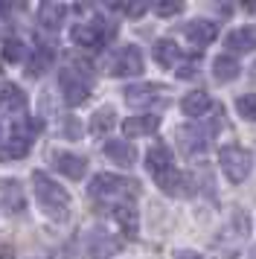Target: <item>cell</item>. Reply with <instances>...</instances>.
<instances>
[{
    "mask_svg": "<svg viewBox=\"0 0 256 259\" xmlns=\"http://www.w3.org/2000/svg\"><path fill=\"white\" fill-rule=\"evenodd\" d=\"M32 187H35V195H38L41 210H44L53 222H67L70 219L67 189L61 187V184H56L50 175H44V172H32Z\"/></svg>",
    "mask_w": 256,
    "mask_h": 259,
    "instance_id": "1",
    "label": "cell"
},
{
    "mask_svg": "<svg viewBox=\"0 0 256 259\" xmlns=\"http://www.w3.org/2000/svg\"><path fill=\"white\" fill-rule=\"evenodd\" d=\"M88 192H91V198H96V201H114V207H116V204H131V201L137 198L140 184L131 181V178H119V175L102 172V175H96L91 181Z\"/></svg>",
    "mask_w": 256,
    "mask_h": 259,
    "instance_id": "2",
    "label": "cell"
},
{
    "mask_svg": "<svg viewBox=\"0 0 256 259\" xmlns=\"http://www.w3.org/2000/svg\"><path fill=\"white\" fill-rule=\"evenodd\" d=\"M219 163L230 184H242L244 178L250 175V169H253V154L244 146H239V143H230V146H221Z\"/></svg>",
    "mask_w": 256,
    "mask_h": 259,
    "instance_id": "3",
    "label": "cell"
},
{
    "mask_svg": "<svg viewBox=\"0 0 256 259\" xmlns=\"http://www.w3.org/2000/svg\"><path fill=\"white\" fill-rule=\"evenodd\" d=\"M221 111L216 114V119L209 122L207 128H195V125H189V128H181L178 131V146H181V152L186 154V157H198V154H204L207 152V146L209 140L219 134L221 128Z\"/></svg>",
    "mask_w": 256,
    "mask_h": 259,
    "instance_id": "4",
    "label": "cell"
},
{
    "mask_svg": "<svg viewBox=\"0 0 256 259\" xmlns=\"http://www.w3.org/2000/svg\"><path fill=\"white\" fill-rule=\"evenodd\" d=\"M58 84H61V96L67 105H81L88 96H91V79L84 76V70H76V67H64L58 73Z\"/></svg>",
    "mask_w": 256,
    "mask_h": 259,
    "instance_id": "5",
    "label": "cell"
},
{
    "mask_svg": "<svg viewBox=\"0 0 256 259\" xmlns=\"http://www.w3.org/2000/svg\"><path fill=\"white\" fill-rule=\"evenodd\" d=\"M111 35H114V26H105V21H99V18L88 21V24H76L70 32L73 44L81 50H102Z\"/></svg>",
    "mask_w": 256,
    "mask_h": 259,
    "instance_id": "6",
    "label": "cell"
},
{
    "mask_svg": "<svg viewBox=\"0 0 256 259\" xmlns=\"http://www.w3.org/2000/svg\"><path fill=\"white\" fill-rule=\"evenodd\" d=\"M111 76H140L143 73V53L137 47H122L108 64Z\"/></svg>",
    "mask_w": 256,
    "mask_h": 259,
    "instance_id": "7",
    "label": "cell"
},
{
    "mask_svg": "<svg viewBox=\"0 0 256 259\" xmlns=\"http://www.w3.org/2000/svg\"><path fill=\"white\" fill-rule=\"evenodd\" d=\"M125 102L131 108H146V105H154V102H163V91L160 84H151V82H143V84H128L125 91Z\"/></svg>",
    "mask_w": 256,
    "mask_h": 259,
    "instance_id": "8",
    "label": "cell"
},
{
    "mask_svg": "<svg viewBox=\"0 0 256 259\" xmlns=\"http://www.w3.org/2000/svg\"><path fill=\"white\" fill-rule=\"evenodd\" d=\"M186 41L192 44V47H207V44H212L216 38H219V24L216 21H207V18H198V21H189L184 29Z\"/></svg>",
    "mask_w": 256,
    "mask_h": 259,
    "instance_id": "9",
    "label": "cell"
},
{
    "mask_svg": "<svg viewBox=\"0 0 256 259\" xmlns=\"http://www.w3.org/2000/svg\"><path fill=\"white\" fill-rule=\"evenodd\" d=\"M116 250H119V239H114L105 230H91L88 239H84V253L91 259H105L111 253H116Z\"/></svg>",
    "mask_w": 256,
    "mask_h": 259,
    "instance_id": "10",
    "label": "cell"
},
{
    "mask_svg": "<svg viewBox=\"0 0 256 259\" xmlns=\"http://www.w3.org/2000/svg\"><path fill=\"white\" fill-rule=\"evenodd\" d=\"M224 47H227V53H236V56H247V53H253L256 50V26L247 24V26H239V29L227 32Z\"/></svg>",
    "mask_w": 256,
    "mask_h": 259,
    "instance_id": "11",
    "label": "cell"
},
{
    "mask_svg": "<svg viewBox=\"0 0 256 259\" xmlns=\"http://www.w3.org/2000/svg\"><path fill=\"white\" fill-rule=\"evenodd\" d=\"M53 166L64 178H70V181H81L84 172H88V160L79 157V154H73V152H56L53 154Z\"/></svg>",
    "mask_w": 256,
    "mask_h": 259,
    "instance_id": "12",
    "label": "cell"
},
{
    "mask_svg": "<svg viewBox=\"0 0 256 259\" xmlns=\"http://www.w3.org/2000/svg\"><path fill=\"white\" fill-rule=\"evenodd\" d=\"M0 108L6 111V114H12V117H23V111H26V94H23L18 84L6 82L3 88H0Z\"/></svg>",
    "mask_w": 256,
    "mask_h": 259,
    "instance_id": "13",
    "label": "cell"
},
{
    "mask_svg": "<svg viewBox=\"0 0 256 259\" xmlns=\"http://www.w3.org/2000/svg\"><path fill=\"white\" fill-rule=\"evenodd\" d=\"M105 157H108L111 163L128 169V166L137 163V149H134L128 140H108L105 143Z\"/></svg>",
    "mask_w": 256,
    "mask_h": 259,
    "instance_id": "14",
    "label": "cell"
},
{
    "mask_svg": "<svg viewBox=\"0 0 256 259\" xmlns=\"http://www.w3.org/2000/svg\"><path fill=\"white\" fill-rule=\"evenodd\" d=\"M160 128V117L157 114H140V117H128L122 122V134L125 137H146Z\"/></svg>",
    "mask_w": 256,
    "mask_h": 259,
    "instance_id": "15",
    "label": "cell"
},
{
    "mask_svg": "<svg viewBox=\"0 0 256 259\" xmlns=\"http://www.w3.org/2000/svg\"><path fill=\"white\" fill-rule=\"evenodd\" d=\"M146 169L151 172V178L163 175V172H169V169H175L172 163V152H169V146H163V143H157V146H151L149 152H146Z\"/></svg>",
    "mask_w": 256,
    "mask_h": 259,
    "instance_id": "16",
    "label": "cell"
},
{
    "mask_svg": "<svg viewBox=\"0 0 256 259\" xmlns=\"http://www.w3.org/2000/svg\"><path fill=\"white\" fill-rule=\"evenodd\" d=\"M209 108H212V99H209L207 91H192V94H186L184 99H181V111H184L186 117H192V119L207 117Z\"/></svg>",
    "mask_w": 256,
    "mask_h": 259,
    "instance_id": "17",
    "label": "cell"
},
{
    "mask_svg": "<svg viewBox=\"0 0 256 259\" xmlns=\"http://www.w3.org/2000/svg\"><path fill=\"white\" fill-rule=\"evenodd\" d=\"M64 18H67V6L64 3H44L38 9V21H41L44 29H58L64 24Z\"/></svg>",
    "mask_w": 256,
    "mask_h": 259,
    "instance_id": "18",
    "label": "cell"
},
{
    "mask_svg": "<svg viewBox=\"0 0 256 259\" xmlns=\"http://www.w3.org/2000/svg\"><path fill=\"white\" fill-rule=\"evenodd\" d=\"M239 61L233 59V56H219V59L212 61V79L216 82H233V79H239Z\"/></svg>",
    "mask_w": 256,
    "mask_h": 259,
    "instance_id": "19",
    "label": "cell"
},
{
    "mask_svg": "<svg viewBox=\"0 0 256 259\" xmlns=\"http://www.w3.org/2000/svg\"><path fill=\"white\" fill-rule=\"evenodd\" d=\"M154 61L160 64V67H178V61H181V47L169 41V38H163L154 44Z\"/></svg>",
    "mask_w": 256,
    "mask_h": 259,
    "instance_id": "20",
    "label": "cell"
},
{
    "mask_svg": "<svg viewBox=\"0 0 256 259\" xmlns=\"http://www.w3.org/2000/svg\"><path fill=\"white\" fill-rule=\"evenodd\" d=\"M114 125H116V111L111 105L99 108V111L91 117V134H96V137L111 134V128H114Z\"/></svg>",
    "mask_w": 256,
    "mask_h": 259,
    "instance_id": "21",
    "label": "cell"
},
{
    "mask_svg": "<svg viewBox=\"0 0 256 259\" xmlns=\"http://www.w3.org/2000/svg\"><path fill=\"white\" fill-rule=\"evenodd\" d=\"M114 219L125 230V236H137V210H134V204H116Z\"/></svg>",
    "mask_w": 256,
    "mask_h": 259,
    "instance_id": "22",
    "label": "cell"
},
{
    "mask_svg": "<svg viewBox=\"0 0 256 259\" xmlns=\"http://www.w3.org/2000/svg\"><path fill=\"white\" fill-rule=\"evenodd\" d=\"M50 64H53V50L38 47L32 53V59L26 61V73H29V76H44V73L50 70Z\"/></svg>",
    "mask_w": 256,
    "mask_h": 259,
    "instance_id": "23",
    "label": "cell"
},
{
    "mask_svg": "<svg viewBox=\"0 0 256 259\" xmlns=\"http://www.w3.org/2000/svg\"><path fill=\"white\" fill-rule=\"evenodd\" d=\"M0 192L6 195V207H9L12 212H23L26 201H23V192L15 181H0Z\"/></svg>",
    "mask_w": 256,
    "mask_h": 259,
    "instance_id": "24",
    "label": "cell"
},
{
    "mask_svg": "<svg viewBox=\"0 0 256 259\" xmlns=\"http://www.w3.org/2000/svg\"><path fill=\"white\" fill-rule=\"evenodd\" d=\"M29 146H32V143L12 137V143H6V146L0 149V160H15V157H26V154H29Z\"/></svg>",
    "mask_w": 256,
    "mask_h": 259,
    "instance_id": "25",
    "label": "cell"
},
{
    "mask_svg": "<svg viewBox=\"0 0 256 259\" xmlns=\"http://www.w3.org/2000/svg\"><path fill=\"white\" fill-rule=\"evenodd\" d=\"M198 67H201V56H189V59H181L178 67H175V76L178 79H195Z\"/></svg>",
    "mask_w": 256,
    "mask_h": 259,
    "instance_id": "26",
    "label": "cell"
},
{
    "mask_svg": "<svg viewBox=\"0 0 256 259\" xmlns=\"http://www.w3.org/2000/svg\"><path fill=\"white\" fill-rule=\"evenodd\" d=\"M236 111H239V117L256 122V94H242L239 96V99H236Z\"/></svg>",
    "mask_w": 256,
    "mask_h": 259,
    "instance_id": "27",
    "label": "cell"
},
{
    "mask_svg": "<svg viewBox=\"0 0 256 259\" xmlns=\"http://www.w3.org/2000/svg\"><path fill=\"white\" fill-rule=\"evenodd\" d=\"M3 59L6 61H23L26 59V47H23V41H18V38H6V41H3Z\"/></svg>",
    "mask_w": 256,
    "mask_h": 259,
    "instance_id": "28",
    "label": "cell"
},
{
    "mask_svg": "<svg viewBox=\"0 0 256 259\" xmlns=\"http://www.w3.org/2000/svg\"><path fill=\"white\" fill-rule=\"evenodd\" d=\"M61 131H64V137H67V140H79V137H81V122L76 117H67V119H64V125H61Z\"/></svg>",
    "mask_w": 256,
    "mask_h": 259,
    "instance_id": "29",
    "label": "cell"
},
{
    "mask_svg": "<svg viewBox=\"0 0 256 259\" xmlns=\"http://www.w3.org/2000/svg\"><path fill=\"white\" fill-rule=\"evenodd\" d=\"M154 12L160 15V18H172V15L184 12V3H157V6H154Z\"/></svg>",
    "mask_w": 256,
    "mask_h": 259,
    "instance_id": "30",
    "label": "cell"
},
{
    "mask_svg": "<svg viewBox=\"0 0 256 259\" xmlns=\"http://www.w3.org/2000/svg\"><path fill=\"white\" fill-rule=\"evenodd\" d=\"M15 256V247L9 242H0V259H12Z\"/></svg>",
    "mask_w": 256,
    "mask_h": 259,
    "instance_id": "31",
    "label": "cell"
},
{
    "mask_svg": "<svg viewBox=\"0 0 256 259\" xmlns=\"http://www.w3.org/2000/svg\"><path fill=\"white\" fill-rule=\"evenodd\" d=\"M175 259H207V256H201V253H195V250H178Z\"/></svg>",
    "mask_w": 256,
    "mask_h": 259,
    "instance_id": "32",
    "label": "cell"
},
{
    "mask_svg": "<svg viewBox=\"0 0 256 259\" xmlns=\"http://www.w3.org/2000/svg\"><path fill=\"white\" fill-rule=\"evenodd\" d=\"M128 15H143L146 12V3H131V6H125Z\"/></svg>",
    "mask_w": 256,
    "mask_h": 259,
    "instance_id": "33",
    "label": "cell"
},
{
    "mask_svg": "<svg viewBox=\"0 0 256 259\" xmlns=\"http://www.w3.org/2000/svg\"><path fill=\"white\" fill-rule=\"evenodd\" d=\"M253 79H256V64H253Z\"/></svg>",
    "mask_w": 256,
    "mask_h": 259,
    "instance_id": "34",
    "label": "cell"
}]
</instances>
